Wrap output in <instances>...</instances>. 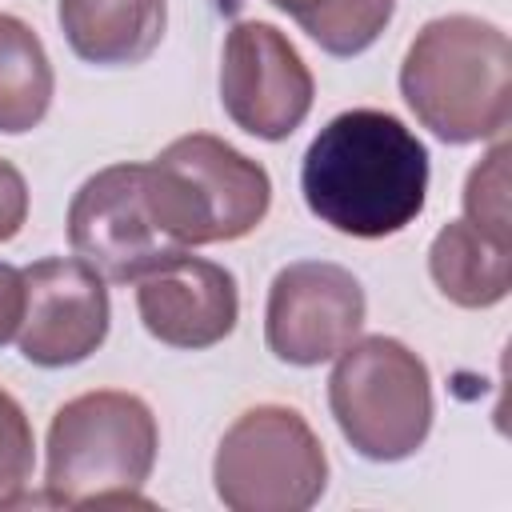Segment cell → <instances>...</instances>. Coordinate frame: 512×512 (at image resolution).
Instances as JSON below:
<instances>
[{
    "label": "cell",
    "mask_w": 512,
    "mask_h": 512,
    "mask_svg": "<svg viewBox=\"0 0 512 512\" xmlns=\"http://www.w3.org/2000/svg\"><path fill=\"white\" fill-rule=\"evenodd\" d=\"M308 212L356 240L404 232L428 200V148L384 108H348L308 144L300 164Z\"/></svg>",
    "instance_id": "cell-1"
},
{
    "label": "cell",
    "mask_w": 512,
    "mask_h": 512,
    "mask_svg": "<svg viewBox=\"0 0 512 512\" xmlns=\"http://www.w3.org/2000/svg\"><path fill=\"white\" fill-rule=\"evenodd\" d=\"M400 96L444 144L500 140L512 120V44L492 20L448 12L404 52Z\"/></svg>",
    "instance_id": "cell-2"
},
{
    "label": "cell",
    "mask_w": 512,
    "mask_h": 512,
    "mask_svg": "<svg viewBox=\"0 0 512 512\" xmlns=\"http://www.w3.org/2000/svg\"><path fill=\"white\" fill-rule=\"evenodd\" d=\"M44 500L56 508L144 504L160 428L136 392L96 388L56 408L48 424Z\"/></svg>",
    "instance_id": "cell-3"
},
{
    "label": "cell",
    "mask_w": 512,
    "mask_h": 512,
    "mask_svg": "<svg viewBox=\"0 0 512 512\" xmlns=\"http://www.w3.org/2000/svg\"><path fill=\"white\" fill-rule=\"evenodd\" d=\"M148 204L180 248L228 244L256 232L272 208L264 164L220 136L188 132L144 164Z\"/></svg>",
    "instance_id": "cell-4"
},
{
    "label": "cell",
    "mask_w": 512,
    "mask_h": 512,
    "mask_svg": "<svg viewBox=\"0 0 512 512\" xmlns=\"http://www.w3.org/2000/svg\"><path fill=\"white\" fill-rule=\"evenodd\" d=\"M328 408L364 460H408L432 432L428 364L396 336L352 340L328 376Z\"/></svg>",
    "instance_id": "cell-5"
},
{
    "label": "cell",
    "mask_w": 512,
    "mask_h": 512,
    "mask_svg": "<svg viewBox=\"0 0 512 512\" xmlns=\"http://www.w3.org/2000/svg\"><path fill=\"white\" fill-rule=\"evenodd\" d=\"M212 484L232 512H304L328 488V456L296 408L256 404L220 436Z\"/></svg>",
    "instance_id": "cell-6"
},
{
    "label": "cell",
    "mask_w": 512,
    "mask_h": 512,
    "mask_svg": "<svg viewBox=\"0 0 512 512\" xmlns=\"http://www.w3.org/2000/svg\"><path fill=\"white\" fill-rule=\"evenodd\" d=\"M68 244L108 284H136L188 252L152 216L144 164L100 168L76 188L68 204Z\"/></svg>",
    "instance_id": "cell-7"
},
{
    "label": "cell",
    "mask_w": 512,
    "mask_h": 512,
    "mask_svg": "<svg viewBox=\"0 0 512 512\" xmlns=\"http://www.w3.org/2000/svg\"><path fill=\"white\" fill-rule=\"evenodd\" d=\"M316 80L296 44L264 20H236L220 52V104L256 140H288L312 112Z\"/></svg>",
    "instance_id": "cell-8"
},
{
    "label": "cell",
    "mask_w": 512,
    "mask_h": 512,
    "mask_svg": "<svg viewBox=\"0 0 512 512\" xmlns=\"http://www.w3.org/2000/svg\"><path fill=\"white\" fill-rule=\"evenodd\" d=\"M364 288L332 260H296L272 276L264 304L268 352L296 368L340 356L364 328Z\"/></svg>",
    "instance_id": "cell-9"
},
{
    "label": "cell",
    "mask_w": 512,
    "mask_h": 512,
    "mask_svg": "<svg viewBox=\"0 0 512 512\" xmlns=\"http://www.w3.org/2000/svg\"><path fill=\"white\" fill-rule=\"evenodd\" d=\"M24 272L20 356L36 368H72L108 340V280L80 256H48Z\"/></svg>",
    "instance_id": "cell-10"
},
{
    "label": "cell",
    "mask_w": 512,
    "mask_h": 512,
    "mask_svg": "<svg viewBox=\"0 0 512 512\" xmlns=\"http://www.w3.org/2000/svg\"><path fill=\"white\" fill-rule=\"evenodd\" d=\"M136 312L148 336L168 348H212L224 336H232L240 320L236 276L216 260L184 252L136 280Z\"/></svg>",
    "instance_id": "cell-11"
},
{
    "label": "cell",
    "mask_w": 512,
    "mask_h": 512,
    "mask_svg": "<svg viewBox=\"0 0 512 512\" xmlns=\"http://www.w3.org/2000/svg\"><path fill=\"white\" fill-rule=\"evenodd\" d=\"M68 48L100 68H128L148 60L168 24L164 0H60L56 8Z\"/></svg>",
    "instance_id": "cell-12"
},
{
    "label": "cell",
    "mask_w": 512,
    "mask_h": 512,
    "mask_svg": "<svg viewBox=\"0 0 512 512\" xmlns=\"http://www.w3.org/2000/svg\"><path fill=\"white\" fill-rule=\"evenodd\" d=\"M428 272L436 288L460 308H492L512 288L508 244L488 240L468 220H452L428 248Z\"/></svg>",
    "instance_id": "cell-13"
},
{
    "label": "cell",
    "mask_w": 512,
    "mask_h": 512,
    "mask_svg": "<svg viewBox=\"0 0 512 512\" xmlns=\"http://www.w3.org/2000/svg\"><path fill=\"white\" fill-rule=\"evenodd\" d=\"M56 76L40 36L20 20L0 12V132H32L52 108Z\"/></svg>",
    "instance_id": "cell-14"
},
{
    "label": "cell",
    "mask_w": 512,
    "mask_h": 512,
    "mask_svg": "<svg viewBox=\"0 0 512 512\" xmlns=\"http://www.w3.org/2000/svg\"><path fill=\"white\" fill-rule=\"evenodd\" d=\"M288 12L328 56H360L392 24L396 0H268Z\"/></svg>",
    "instance_id": "cell-15"
},
{
    "label": "cell",
    "mask_w": 512,
    "mask_h": 512,
    "mask_svg": "<svg viewBox=\"0 0 512 512\" xmlns=\"http://www.w3.org/2000/svg\"><path fill=\"white\" fill-rule=\"evenodd\" d=\"M464 220L488 240L508 244V140H496V148L468 172Z\"/></svg>",
    "instance_id": "cell-16"
},
{
    "label": "cell",
    "mask_w": 512,
    "mask_h": 512,
    "mask_svg": "<svg viewBox=\"0 0 512 512\" xmlns=\"http://www.w3.org/2000/svg\"><path fill=\"white\" fill-rule=\"evenodd\" d=\"M32 464H36L32 420L24 416L20 400L8 388H0V508H12L24 500Z\"/></svg>",
    "instance_id": "cell-17"
},
{
    "label": "cell",
    "mask_w": 512,
    "mask_h": 512,
    "mask_svg": "<svg viewBox=\"0 0 512 512\" xmlns=\"http://www.w3.org/2000/svg\"><path fill=\"white\" fill-rule=\"evenodd\" d=\"M28 220V184L12 160L0 156V244H8Z\"/></svg>",
    "instance_id": "cell-18"
},
{
    "label": "cell",
    "mask_w": 512,
    "mask_h": 512,
    "mask_svg": "<svg viewBox=\"0 0 512 512\" xmlns=\"http://www.w3.org/2000/svg\"><path fill=\"white\" fill-rule=\"evenodd\" d=\"M20 316H24V272L0 264V344H8L20 332Z\"/></svg>",
    "instance_id": "cell-19"
}]
</instances>
